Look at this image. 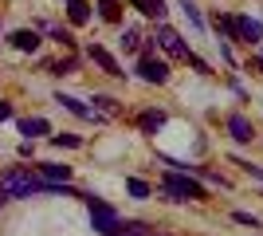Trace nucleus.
Wrapping results in <instances>:
<instances>
[{
	"label": "nucleus",
	"mask_w": 263,
	"mask_h": 236,
	"mask_svg": "<svg viewBox=\"0 0 263 236\" xmlns=\"http://www.w3.org/2000/svg\"><path fill=\"white\" fill-rule=\"evenodd\" d=\"M51 181H40L32 169H8V173H0V193L8 197V201H24V197H35V193H47Z\"/></svg>",
	"instance_id": "f257e3e1"
},
{
	"label": "nucleus",
	"mask_w": 263,
	"mask_h": 236,
	"mask_svg": "<svg viewBox=\"0 0 263 236\" xmlns=\"http://www.w3.org/2000/svg\"><path fill=\"white\" fill-rule=\"evenodd\" d=\"M87 209H90V225H95V232H102V236H114L118 232V213L110 209L106 201H99V197H87Z\"/></svg>",
	"instance_id": "f03ea898"
},
{
	"label": "nucleus",
	"mask_w": 263,
	"mask_h": 236,
	"mask_svg": "<svg viewBox=\"0 0 263 236\" xmlns=\"http://www.w3.org/2000/svg\"><path fill=\"white\" fill-rule=\"evenodd\" d=\"M165 193H169V201H204V189L193 177H181V173L165 177Z\"/></svg>",
	"instance_id": "7ed1b4c3"
},
{
	"label": "nucleus",
	"mask_w": 263,
	"mask_h": 236,
	"mask_svg": "<svg viewBox=\"0 0 263 236\" xmlns=\"http://www.w3.org/2000/svg\"><path fill=\"white\" fill-rule=\"evenodd\" d=\"M236 40L243 44H263V24L252 16H236Z\"/></svg>",
	"instance_id": "20e7f679"
},
{
	"label": "nucleus",
	"mask_w": 263,
	"mask_h": 236,
	"mask_svg": "<svg viewBox=\"0 0 263 236\" xmlns=\"http://www.w3.org/2000/svg\"><path fill=\"white\" fill-rule=\"evenodd\" d=\"M138 75H142L145 83H165V79H169V67H165L161 59H154V56H142V63H138Z\"/></svg>",
	"instance_id": "39448f33"
},
{
	"label": "nucleus",
	"mask_w": 263,
	"mask_h": 236,
	"mask_svg": "<svg viewBox=\"0 0 263 236\" xmlns=\"http://www.w3.org/2000/svg\"><path fill=\"white\" fill-rule=\"evenodd\" d=\"M157 44H161L169 56H177V59H185V56H189V47L181 44V35H177L169 24H161V28H157Z\"/></svg>",
	"instance_id": "423d86ee"
},
{
	"label": "nucleus",
	"mask_w": 263,
	"mask_h": 236,
	"mask_svg": "<svg viewBox=\"0 0 263 236\" xmlns=\"http://www.w3.org/2000/svg\"><path fill=\"white\" fill-rule=\"evenodd\" d=\"M87 56H90V59H95V63H99V67H102V71H106V75H114V79H122V75H126V71H122V67H118V59L110 56L106 47H99V44H90V47H87Z\"/></svg>",
	"instance_id": "0eeeda50"
},
{
	"label": "nucleus",
	"mask_w": 263,
	"mask_h": 236,
	"mask_svg": "<svg viewBox=\"0 0 263 236\" xmlns=\"http://www.w3.org/2000/svg\"><path fill=\"white\" fill-rule=\"evenodd\" d=\"M20 134L35 142V138L51 134V122H47V118H20Z\"/></svg>",
	"instance_id": "6e6552de"
},
{
	"label": "nucleus",
	"mask_w": 263,
	"mask_h": 236,
	"mask_svg": "<svg viewBox=\"0 0 263 236\" xmlns=\"http://www.w3.org/2000/svg\"><path fill=\"white\" fill-rule=\"evenodd\" d=\"M55 102H59V106H67L71 114H79V118H95V122H99V114L90 111V106H83L75 95H63V90H59V95H55Z\"/></svg>",
	"instance_id": "1a4fd4ad"
},
{
	"label": "nucleus",
	"mask_w": 263,
	"mask_h": 236,
	"mask_svg": "<svg viewBox=\"0 0 263 236\" xmlns=\"http://www.w3.org/2000/svg\"><path fill=\"white\" fill-rule=\"evenodd\" d=\"M12 47H16V51H35V47H40V32H32V28L12 32Z\"/></svg>",
	"instance_id": "9d476101"
},
{
	"label": "nucleus",
	"mask_w": 263,
	"mask_h": 236,
	"mask_svg": "<svg viewBox=\"0 0 263 236\" xmlns=\"http://www.w3.org/2000/svg\"><path fill=\"white\" fill-rule=\"evenodd\" d=\"M228 130L236 142H252V122L243 118V114H228Z\"/></svg>",
	"instance_id": "9b49d317"
},
{
	"label": "nucleus",
	"mask_w": 263,
	"mask_h": 236,
	"mask_svg": "<svg viewBox=\"0 0 263 236\" xmlns=\"http://www.w3.org/2000/svg\"><path fill=\"white\" fill-rule=\"evenodd\" d=\"M138 126H142L145 134H157V130L165 126V111H142L138 114Z\"/></svg>",
	"instance_id": "f8f14e48"
},
{
	"label": "nucleus",
	"mask_w": 263,
	"mask_h": 236,
	"mask_svg": "<svg viewBox=\"0 0 263 236\" xmlns=\"http://www.w3.org/2000/svg\"><path fill=\"white\" fill-rule=\"evenodd\" d=\"M67 20L83 28V24L90 20V4H87V0H67Z\"/></svg>",
	"instance_id": "ddd939ff"
},
{
	"label": "nucleus",
	"mask_w": 263,
	"mask_h": 236,
	"mask_svg": "<svg viewBox=\"0 0 263 236\" xmlns=\"http://www.w3.org/2000/svg\"><path fill=\"white\" fill-rule=\"evenodd\" d=\"M134 8L142 12V16H149V20H161L165 16V0H134Z\"/></svg>",
	"instance_id": "4468645a"
},
{
	"label": "nucleus",
	"mask_w": 263,
	"mask_h": 236,
	"mask_svg": "<svg viewBox=\"0 0 263 236\" xmlns=\"http://www.w3.org/2000/svg\"><path fill=\"white\" fill-rule=\"evenodd\" d=\"M212 24H216V32H220V35L236 40V16H228V12H216V16H212Z\"/></svg>",
	"instance_id": "2eb2a0df"
},
{
	"label": "nucleus",
	"mask_w": 263,
	"mask_h": 236,
	"mask_svg": "<svg viewBox=\"0 0 263 236\" xmlns=\"http://www.w3.org/2000/svg\"><path fill=\"white\" fill-rule=\"evenodd\" d=\"M99 16L106 24H118L122 20V4H118V0H99Z\"/></svg>",
	"instance_id": "dca6fc26"
},
{
	"label": "nucleus",
	"mask_w": 263,
	"mask_h": 236,
	"mask_svg": "<svg viewBox=\"0 0 263 236\" xmlns=\"http://www.w3.org/2000/svg\"><path fill=\"white\" fill-rule=\"evenodd\" d=\"M44 177L55 181V185H67L71 181V166H44Z\"/></svg>",
	"instance_id": "f3484780"
},
{
	"label": "nucleus",
	"mask_w": 263,
	"mask_h": 236,
	"mask_svg": "<svg viewBox=\"0 0 263 236\" xmlns=\"http://www.w3.org/2000/svg\"><path fill=\"white\" fill-rule=\"evenodd\" d=\"M122 47H126V51H138V47H142V35H138V28H126V32H122Z\"/></svg>",
	"instance_id": "a211bd4d"
},
{
	"label": "nucleus",
	"mask_w": 263,
	"mask_h": 236,
	"mask_svg": "<svg viewBox=\"0 0 263 236\" xmlns=\"http://www.w3.org/2000/svg\"><path fill=\"white\" fill-rule=\"evenodd\" d=\"M181 8H185V16H189V24H193V28H204V20H200V12H197V4H193V0H181Z\"/></svg>",
	"instance_id": "6ab92c4d"
},
{
	"label": "nucleus",
	"mask_w": 263,
	"mask_h": 236,
	"mask_svg": "<svg viewBox=\"0 0 263 236\" xmlns=\"http://www.w3.org/2000/svg\"><path fill=\"white\" fill-rule=\"evenodd\" d=\"M126 189H130L134 197H138V201H142V197H149V185H145L142 177H130V181H126Z\"/></svg>",
	"instance_id": "aec40b11"
},
{
	"label": "nucleus",
	"mask_w": 263,
	"mask_h": 236,
	"mask_svg": "<svg viewBox=\"0 0 263 236\" xmlns=\"http://www.w3.org/2000/svg\"><path fill=\"white\" fill-rule=\"evenodd\" d=\"M51 142H55V146H67V150L83 146V138H79V134H51Z\"/></svg>",
	"instance_id": "412c9836"
},
{
	"label": "nucleus",
	"mask_w": 263,
	"mask_h": 236,
	"mask_svg": "<svg viewBox=\"0 0 263 236\" xmlns=\"http://www.w3.org/2000/svg\"><path fill=\"white\" fill-rule=\"evenodd\" d=\"M114 236H145V225H138V221H130V225H118V232Z\"/></svg>",
	"instance_id": "4be33fe9"
},
{
	"label": "nucleus",
	"mask_w": 263,
	"mask_h": 236,
	"mask_svg": "<svg viewBox=\"0 0 263 236\" xmlns=\"http://www.w3.org/2000/svg\"><path fill=\"white\" fill-rule=\"evenodd\" d=\"M95 102H99V111H106V114H118V99H110V95H95Z\"/></svg>",
	"instance_id": "5701e85b"
},
{
	"label": "nucleus",
	"mask_w": 263,
	"mask_h": 236,
	"mask_svg": "<svg viewBox=\"0 0 263 236\" xmlns=\"http://www.w3.org/2000/svg\"><path fill=\"white\" fill-rule=\"evenodd\" d=\"M8 118H12V106H8V102H0V122H8Z\"/></svg>",
	"instance_id": "b1692460"
},
{
	"label": "nucleus",
	"mask_w": 263,
	"mask_h": 236,
	"mask_svg": "<svg viewBox=\"0 0 263 236\" xmlns=\"http://www.w3.org/2000/svg\"><path fill=\"white\" fill-rule=\"evenodd\" d=\"M248 71H263V59H248Z\"/></svg>",
	"instance_id": "393cba45"
},
{
	"label": "nucleus",
	"mask_w": 263,
	"mask_h": 236,
	"mask_svg": "<svg viewBox=\"0 0 263 236\" xmlns=\"http://www.w3.org/2000/svg\"><path fill=\"white\" fill-rule=\"evenodd\" d=\"M0 201H8V197H4V193H0Z\"/></svg>",
	"instance_id": "a878e982"
}]
</instances>
